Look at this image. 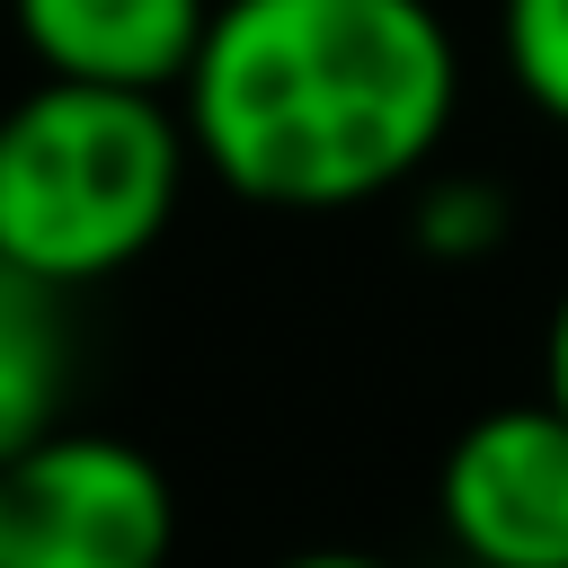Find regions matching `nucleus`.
Masks as SVG:
<instances>
[{
	"label": "nucleus",
	"mask_w": 568,
	"mask_h": 568,
	"mask_svg": "<svg viewBox=\"0 0 568 568\" xmlns=\"http://www.w3.org/2000/svg\"><path fill=\"white\" fill-rule=\"evenodd\" d=\"M71 373H80V337H71V293L9 266L0 257V462L27 453L36 435L71 426Z\"/></svg>",
	"instance_id": "6"
},
{
	"label": "nucleus",
	"mask_w": 568,
	"mask_h": 568,
	"mask_svg": "<svg viewBox=\"0 0 568 568\" xmlns=\"http://www.w3.org/2000/svg\"><path fill=\"white\" fill-rule=\"evenodd\" d=\"M497 53L515 98L568 133V0H497Z\"/></svg>",
	"instance_id": "8"
},
{
	"label": "nucleus",
	"mask_w": 568,
	"mask_h": 568,
	"mask_svg": "<svg viewBox=\"0 0 568 568\" xmlns=\"http://www.w3.org/2000/svg\"><path fill=\"white\" fill-rule=\"evenodd\" d=\"M541 399L568 417V284L550 293V320H541Z\"/></svg>",
	"instance_id": "9"
},
{
	"label": "nucleus",
	"mask_w": 568,
	"mask_h": 568,
	"mask_svg": "<svg viewBox=\"0 0 568 568\" xmlns=\"http://www.w3.org/2000/svg\"><path fill=\"white\" fill-rule=\"evenodd\" d=\"M178 488L106 426H53L0 462V568H169Z\"/></svg>",
	"instance_id": "3"
},
{
	"label": "nucleus",
	"mask_w": 568,
	"mask_h": 568,
	"mask_svg": "<svg viewBox=\"0 0 568 568\" xmlns=\"http://www.w3.org/2000/svg\"><path fill=\"white\" fill-rule=\"evenodd\" d=\"M213 0H9V27L44 80L160 89L178 98Z\"/></svg>",
	"instance_id": "5"
},
{
	"label": "nucleus",
	"mask_w": 568,
	"mask_h": 568,
	"mask_svg": "<svg viewBox=\"0 0 568 568\" xmlns=\"http://www.w3.org/2000/svg\"><path fill=\"white\" fill-rule=\"evenodd\" d=\"M186 178L195 142L178 98L36 71V89L0 106V257L89 293L160 248Z\"/></svg>",
	"instance_id": "2"
},
{
	"label": "nucleus",
	"mask_w": 568,
	"mask_h": 568,
	"mask_svg": "<svg viewBox=\"0 0 568 568\" xmlns=\"http://www.w3.org/2000/svg\"><path fill=\"white\" fill-rule=\"evenodd\" d=\"M178 115L240 204L355 213L435 169L462 44L435 0H213Z\"/></svg>",
	"instance_id": "1"
},
{
	"label": "nucleus",
	"mask_w": 568,
	"mask_h": 568,
	"mask_svg": "<svg viewBox=\"0 0 568 568\" xmlns=\"http://www.w3.org/2000/svg\"><path fill=\"white\" fill-rule=\"evenodd\" d=\"M275 568H390V559H373V550H346V541H320V550H293V559H275Z\"/></svg>",
	"instance_id": "10"
},
{
	"label": "nucleus",
	"mask_w": 568,
	"mask_h": 568,
	"mask_svg": "<svg viewBox=\"0 0 568 568\" xmlns=\"http://www.w3.org/2000/svg\"><path fill=\"white\" fill-rule=\"evenodd\" d=\"M408 240L426 266H488L515 240V204L479 169H426L408 186Z\"/></svg>",
	"instance_id": "7"
},
{
	"label": "nucleus",
	"mask_w": 568,
	"mask_h": 568,
	"mask_svg": "<svg viewBox=\"0 0 568 568\" xmlns=\"http://www.w3.org/2000/svg\"><path fill=\"white\" fill-rule=\"evenodd\" d=\"M435 524L462 568H568V417L550 399L479 408L435 462Z\"/></svg>",
	"instance_id": "4"
}]
</instances>
